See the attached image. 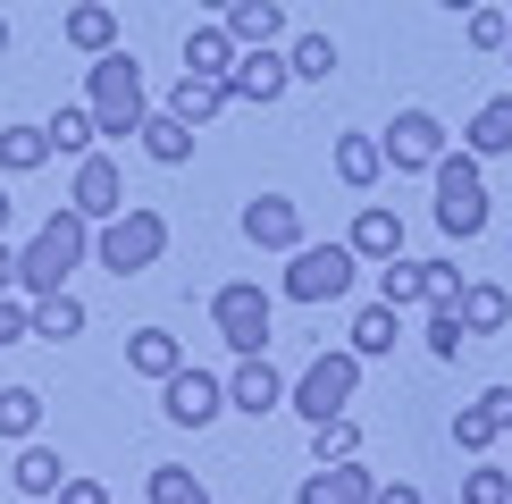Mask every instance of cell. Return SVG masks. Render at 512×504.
<instances>
[{"label": "cell", "mask_w": 512, "mask_h": 504, "mask_svg": "<svg viewBox=\"0 0 512 504\" xmlns=\"http://www.w3.org/2000/svg\"><path fill=\"white\" fill-rule=\"evenodd\" d=\"M93 261V219H84V210H51V219L34 227V244L17 252V294H59L68 286V269H84Z\"/></svg>", "instance_id": "6da1fadb"}, {"label": "cell", "mask_w": 512, "mask_h": 504, "mask_svg": "<svg viewBox=\"0 0 512 504\" xmlns=\"http://www.w3.org/2000/svg\"><path fill=\"white\" fill-rule=\"evenodd\" d=\"M160 252H168V219H160L152 202H126L118 219H101V227H93V261L110 269V278L160 269Z\"/></svg>", "instance_id": "7a4b0ae2"}, {"label": "cell", "mask_w": 512, "mask_h": 504, "mask_svg": "<svg viewBox=\"0 0 512 504\" xmlns=\"http://www.w3.org/2000/svg\"><path fill=\"white\" fill-rule=\"evenodd\" d=\"M84 110H93V126H101V135H135V126L152 118L135 51H101V59H93V93H84Z\"/></svg>", "instance_id": "3957f363"}, {"label": "cell", "mask_w": 512, "mask_h": 504, "mask_svg": "<svg viewBox=\"0 0 512 504\" xmlns=\"http://www.w3.org/2000/svg\"><path fill=\"white\" fill-rule=\"evenodd\" d=\"M353 387H361V353H353V345H336V353H311V362H303V378L286 387V404L319 429V420H336V412L353 404Z\"/></svg>", "instance_id": "277c9868"}, {"label": "cell", "mask_w": 512, "mask_h": 504, "mask_svg": "<svg viewBox=\"0 0 512 504\" xmlns=\"http://www.w3.org/2000/svg\"><path fill=\"white\" fill-rule=\"evenodd\" d=\"M429 177H437V227H445V236H462V244L487 236V177H479V160L471 152H445Z\"/></svg>", "instance_id": "5b68a950"}, {"label": "cell", "mask_w": 512, "mask_h": 504, "mask_svg": "<svg viewBox=\"0 0 512 504\" xmlns=\"http://www.w3.org/2000/svg\"><path fill=\"white\" fill-rule=\"evenodd\" d=\"M361 252L353 244H294L286 252V303H336L353 286Z\"/></svg>", "instance_id": "8992f818"}, {"label": "cell", "mask_w": 512, "mask_h": 504, "mask_svg": "<svg viewBox=\"0 0 512 504\" xmlns=\"http://www.w3.org/2000/svg\"><path fill=\"white\" fill-rule=\"evenodd\" d=\"M269 320H277V303H269L261 286H244V278L210 294V328L227 336V353H236V362H244V353H269Z\"/></svg>", "instance_id": "52a82bcc"}, {"label": "cell", "mask_w": 512, "mask_h": 504, "mask_svg": "<svg viewBox=\"0 0 512 504\" xmlns=\"http://www.w3.org/2000/svg\"><path fill=\"white\" fill-rule=\"evenodd\" d=\"M160 412L177 420V429H210V420L227 412V387H219L210 370L185 362V370H168V378H160Z\"/></svg>", "instance_id": "ba28073f"}, {"label": "cell", "mask_w": 512, "mask_h": 504, "mask_svg": "<svg viewBox=\"0 0 512 504\" xmlns=\"http://www.w3.org/2000/svg\"><path fill=\"white\" fill-rule=\"evenodd\" d=\"M378 152H387V168H437L454 143H445L437 110H395V126L378 135Z\"/></svg>", "instance_id": "9c48e42d"}, {"label": "cell", "mask_w": 512, "mask_h": 504, "mask_svg": "<svg viewBox=\"0 0 512 504\" xmlns=\"http://www.w3.org/2000/svg\"><path fill=\"white\" fill-rule=\"evenodd\" d=\"M68 210H84V219H118V210H126V177H118V160L110 152H84L76 160V185H68Z\"/></svg>", "instance_id": "30bf717a"}, {"label": "cell", "mask_w": 512, "mask_h": 504, "mask_svg": "<svg viewBox=\"0 0 512 504\" xmlns=\"http://www.w3.org/2000/svg\"><path fill=\"white\" fill-rule=\"evenodd\" d=\"M378 496V471H361V454L353 462H319V471L294 488V504H370Z\"/></svg>", "instance_id": "8fae6325"}, {"label": "cell", "mask_w": 512, "mask_h": 504, "mask_svg": "<svg viewBox=\"0 0 512 504\" xmlns=\"http://www.w3.org/2000/svg\"><path fill=\"white\" fill-rule=\"evenodd\" d=\"M227 404H236V412H252V420H261V412H277V404H286V370H277L269 353H244V362H236V378H227Z\"/></svg>", "instance_id": "7c38bea8"}, {"label": "cell", "mask_w": 512, "mask_h": 504, "mask_svg": "<svg viewBox=\"0 0 512 504\" xmlns=\"http://www.w3.org/2000/svg\"><path fill=\"white\" fill-rule=\"evenodd\" d=\"M244 236L261 252H294V244H303V210H294L286 194H252L244 202Z\"/></svg>", "instance_id": "4fadbf2b"}, {"label": "cell", "mask_w": 512, "mask_h": 504, "mask_svg": "<svg viewBox=\"0 0 512 504\" xmlns=\"http://www.w3.org/2000/svg\"><path fill=\"white\" fill-rule=\"evenodd\" d=\"M504 429H512V387H487L479 404H462V412H454V446H462V454H487Z\"/></svg>", "instance_id": "5bb4252c"}, {"label": "cell", "mask_w": 512, "mask_h": 504, "mask_svg": "<svg viewBox=\"0 0 512 504\" xmlns=\"http://www.w3.org/2000/svg\"><path fill=\"white\" fill-rule=\"evenodd\" d=\"M286 84H294L286 51H236V68H227V93H236V101H261V110L286 93Z\"/></svg>", "instance_id": "9a60e30c"}, {"label": "cell", "mask_w": 512, "mask_h": 504, "mask_svg": "<svg viewBox=\"0 0 512 504\" xmlns=\"http://www.w3.org/2000/svg\"><path fill=\"white\" fill-rule=\"evenodd\" d=\"M227 101H236V93H227V76H194V68H185V76H177V93H168V110H177V118L202 135V126L219 118Z\"/></svg>", "instance_id": "2e32d148"}, {"label": "cell", "mask_w": 512, "mask_h": 504, "mask_svg": "<svg viewBox=\"0 0 512 504\" xmlns=\"http://www.w3.org/2000/svg\"><path fill=\"white\" fill-rule=\"evenodd\" d=\"M345 244L361 252V261H395V252H403V219H395L387 202H361V219H353Z\"/></svg>", "instance_id": "e0dca14e"}, {"label": "cell", "mask_w": 512, "mask_h": 504, "mask_svg": "<svg viewBox=\"0 0 512 504\" xmlns=\"http://www.w3.org/2000/svg\"><path fill=\"white\" fill-rule=\"evenodd\" d=\"M236 51H244V42L227 34V17H210V26L185 34V68H194V76H227V68H236Z\"/></svg>", "instance_id": "ac0fdd59"}, {"label": "cell", "mask_w": 512, "mask_h": 504, "mask_svg": "<svg viewBox=\"0 0 512 504\" xmlns=\"http://www.w3.org/2000/svg\"><path fill=\"white\" fill-rule=\"evenodd\" d=\"M68 42H76L84 59L118 51V9H110V0H76V9H68Z\"/></svg>", "instance_id": "d6986e66"}, {"label": "cell", "mask_w": 512, "mask_h": 504, "mask_svg": "<svg viewBox=\"0 0 512 504\" xmlns=\"http://www.w3.org/2000/svg\"><path fill=\"white\" fill-rule=\"evenodd\" d=\"M135 135H143V152H152L160 168H185V160H194V126H185L177 110H152Z\"/></svg>", "instance_id": "ffe728a7"}, {"label": "cell", "mask_w": 512, "mask_h": 504, "mask_svg": "<svg viewBox=\"0 0 512 504\" xmlns=\"http://www.w3.org/2000/svg\"><path fill=\"white\" fill-rule=\"evenodd\" d=\"M227 34H236L244 51H277V34H286V9H277V0H236V9H227Z\"/></svg>", "instance_id": "44dd1931"}, {"label": "cell", "mask_w": 512, "mask_h": 504, "mask_svg": "<svg viewBox=\"0 0 512 504\" xmlns=\"http://www.w3.org/2000/svg\"><path fill=\"white\" fill-rule=\"evenodd\" d=\"M462 328H471V336H496L504 320H512V294L504 286H487V278H462Z\"/></svg>", "instance_id": "7402d4cb"}, {"label": "cell", "mask_w": 512, "mask_h": 504, "mask_svg": "<svg viewBox=\"0 0 512 504\" xmlns=\"http://www.w3.org/2000/svg\"><path fill=\"white\" fill-rule=\"evenodd\" d=\"M378 303L387 311H412V303H429V261H378Z\"/></svg>", "instance_id": "603a6c76"}, {"label": "cell", "mask_w": 512, "mask_h": 504, "mask_svg": "<svg viewBox=\"0 0 512 504\" xmlns=\"http://www.w3.org/2000/svg\"><path fill=\"white\" fill-rule=\"evenodd\" d=\"M336 177H345L353 194H370V185L387 177V152H378V135H336Z\"/></svg>", "instance_id": "cb8c5ba5"}, {"label": "cell", "mask_w": 512, "mask_h": 504, "mask_svg": "<svg viewBox=\"0 0 512 504\" xmlns=\"http://www.w3.org/2000/svg\"><path fill=\"white\" fill-rule=\"evenodd\" d=\"M462 152H471V160H496V152H512V93H496V101H487V110L471 118Z\"/></svg>", "instance_id": "d4e9b609"}, {"label": "cell", "mask_w": 512, "mask_h": 504, "mask_svg": "<svg viewBox=\"0 0 512 504\" xmlns=\"http://www.w3.org/2000/svg\"><path fill=\"white\" fill-rule=\"evenodd\" d=\"M126 362H135L143 378H168V370H185V345L168 328H135V336H126Z\"/></svg>", "instance_id": "484cf974"}, {"label": "cell", "mask_w": 512, "mask_h": 504, "mask_svg": "<svg viewBox=\"0 0 512 504\" xmlns=\"http://www.w3.org/2000/svg\"><path fill=\"white\" fill-rule=\"evenodd\" d=\"M51 160V126H0V177H26Z\"/></svg>", "instance_id": "4316f807"}, {"label": "cell", "mask_w": 512, "mask_h": 504, "mask_svg": "<svg viewBox=\"0 0 512 504\" xmlns=\"http://www.w3.org/2000/svg\"><path fill=\"white\" fill-rule=\"evenodd\" d=\"M17 496H59V479H68V462H59L51 446H34V437H26V454H17Z\"/></svg>", "instance_id": "83f0119b"}, {"label": "cell", "mask_w": 512, "mask_h": 504, "mask_svg": "<svg viewBox=\"0 0 512 504\" xmlns=\"http://www.w3.org/2000/svg\"><path fill=\"white\" fill-rule=\"evenodd\" d=\"M76 328H84V303L59 286V294H42V303H34V328H26V336H51V345H68Z\"/></svg>", "instance_id": "f1b7e54d"}, {"label": "cell", "mask_w": 512, "mask_h": 504, "mask_svg": "<svg viewBox=\"0 0 512 504\" xmlns=\"http://www.w3.org/2000/svg\"><path fill=\"white\" fill-rule=\"evenodd\" d=\"M143 496L152 504H210V488L194 471H185V462H152V479H143Z\"/></svg>", "instance_id": "f546056e"}, {"label": "cell", "mask_w": 512, "mask_h": 504, "mask_svg": "<svg viewBox=\"0 0 512 504\" xmlns=\"http://www.w3.org/2000/svg\"><path fill=\"white\" fill-rule=\"evenodd\" d=\"M286 68H294V84H328V76H336V42H328V34H294Z\"/></svg>", "instance_id": "4dcf8cb0"}, {"label": "cell", "mask_w": 512, "mask_h": 504, "mask_svg": "<svg viewBox=\"0 0 512 504\" xmlns=\"http://www.w3.org/2000/svg\"><path fill=\"white\" fill-rule=\"evenodd\" d=\"M395 311L387 303H370V311H361V320H353V353H361V362H378V353H395Z\"/></svg>", "instance_id": "1f68e13d"}, {"label": "cell", "mask_w": 512, "mask_h": 504, "mask_svg": "<svg viewBox=\"0 0 512 504\" xmlns=\"http://www.w3.org/2000/svg\"><path fill=\"white\" fill-rule=\"evenodd\" d=\"M42 429V395L34 387H0V437H34Z\"/></svg>", "instance_id": "d6a6232c"}, {"label": "cell", "mask_w": 512, "mask_h": 504, "mask_svg": "<svg viewBox=\"0 0 512 504\" xmlns=\"http://www.w3.org/2000/svg\"><path fill=\"white\" fill-rule=\"evenodd\" d=\"M311 454H319V462H353V454H361V429H353V412L319 420V429H311Z\"/></svg>", "instance_id": "836d02e7"}, {"label": "cell", "mask_w": 512, "mask_h": 504, "mask_svg": "<svg viewBox=\"0 0 512 504\" xmlns=\"http://www.w3.org/2000/svg\"><path fill=\"white\" fill-rule=\"evenodd\" d=\"M42 126H51V152H93V135H101V126H93V110H59V118H42Z\"/></svg>", "instance_id": "e575fe53"}, {"label": "cell", "mask_w": 512, "mask_h": 504, "mask_svg": "<svg viewBox=\"0 0 512 504\" xmlns=\"http://www.w3.org/2000/svg\"><path fill=\"white\" fill-rule=\"evenodd\" d=\"M462 504H512V471H496V462L462 471Z\"/></svg>", "instance_id": "d590c367"}, {"label": "cell", "mask_w": 512, "mask_h": 504, "mask_svg": "<svg viewBox=\"0 0 512 504\" xmlns=\"http://www.w3.org/2000/svg\"><path fill=\"white\" fill-rule=\"evenodd\" d=\"M462 345H471V328H462V311H429V353H437V362H454Z\"/></svg>", "instance_id": "8d00e7d4"}, {"label": "cell", "mask_w": 512, "mask_h": 504, "mask_svg": "<svg viewBox=\"0 0 512 504\" xmlns=\"http://www.w3.org/2000/svg\"><path fill=\"white\" fill-rule=\"evenodd\" d=\"M462 26H471V51H504V34H512V17H504V9H487V0H479V9L462 17Z\"/></svg>", "instance_id": "74e56055"}, {"label": "cell", "mask_w": 512, "mask_h": 504, "mask_svg": "<svg viewBox=\"0 0 512 504\" xmlns=\"http://www.w3.org/2000/svg\"><path fill=\"white\" fill-rule=\"evenodd\" d=\"M462 303V269L454 261H429V311H454Z\"/></svg>", "instance_id": "f35d334b"}, {"label": "cell", "mask_w": 512, "mask_h": 504, "mask_svg": "<svg viewBox=\"0 0 512 504\" xmlns=\"http://www.w3.org/2000/svg\"><path fill=\"white\" fill-rule=\"evenodd\" d=\"M26 328H34V303H17V294H0V345H17Z\"/></svg>", "instance_id": "ab89813d"}, {"label": "cell", "mask_w": 512, "mask_h": 504, "mask_svg": "<svg viewBox=\"0 0 512 504\" xmlns=\"http://www.w3.org/2000/svg\"><path fill=\"white\" fill-rule=\"evenodd\" d=\"M59 504H110V488H101V479H76V471H68V479H59Z\"/></svg>", "instance_id": "60d3db41"}, {"label": "cell", "mask_w": 512, "mask_h": 504, "mask_svg": "<svg viewBox=\"0 0 512 504\" xmlns=\"http://www.w3.org/2000/svg\"><path fill=\"white\" fill-rule=\"evenodd\" d=\"M370 504H420V488H412V479H387V488H378Z\"/></svg>", "instance_id": "b9f144b4"}, {"label": "cell", "mask_w": 512, "mask_h": 504, "mask_svg": "<svg viewBox=\"0 0 512 504\" xmlns=\"http://www.w3.org/2000/svg\"><path fill=\"white\" fill-rule=\"evenodd\" d=\"M9 286H17V252L0 244V294H9Z\"/></svg>", "instance_id": "7bdbcfd3"}, {"label": "cell", "mask_w": 512, "mask_h": 504, "mask_svg": "<svg viewBox=\"0 0 512 504\" xmlns=\"http://www.w3.org/2000/svg\"><path fill=\"white\" fill-rule=\"evenodd\" d=\"M0 236H9V185H0Z\"/></svg>", "instance_id": "ee69618b"}, {"label": "cell", "mask_w": 512, "mask_h": 504, "mask_svg": "<svg viewBox=\"0 0 512 504\" xmlns=\"http://www.w3.org/2000/svg\"><path fill=\"white\" fill-rule=\"evenodd\" d=\"M202 9H210V17H227V9H236V0H202Z\"/></svg>", "instance_id": "f6af8a7d"}, {"label": "cell", "mask_w": 512, "mask_h": 504, "mask_svg": "<svg viewBox=\"0 0 512 504\" xmlns=\"http://www.w3.org/2000/svg\"><path fill=\"white\" fill-rule=\"evenodd\" d=\"M445 9H462V17H471V9H479V0H445Z\"/></svg>", "instance_id": "bcb514c9"}, {"label": "cell", "mask_w": 512, "mask_h": 504, "mask_svg": "<svg viewBox=\"0 0 512 504\" xmlns=\"http://www.w3.org/2000/svg\"><path fill=\"white\" fill-rule=\"evenodd\" d=\"M0 51H9V17H0Z\"/></svg>", "instance_id": "7dc6e473"}, {"label": "cell", "mask_w": 512, "mask_h": 504, "mask_svg": "<svg viewBox=\"0 0 512 504\" xmlns=\"http://www.w3.org/2000/svg\"><path fill=\"white\" fill-rule=\"evenodd\" d=\"M504 59H512V34H504Z\"/></svg>", "instance_id": "c3c4849f"}, {"label": "cell", "mask_w": 512, "mask_h": 504, "mask_svg": "<svg viewBox=\"0 0 512 504\" xmlns=\"http://www.w3.org/2000/svg\"><path fill=\"white\" fill-rule=\"evenodd\" d=\"M110 9H118V0H110Z\"/></svg>", "instance_id": "681fc988"}]
</instances>
